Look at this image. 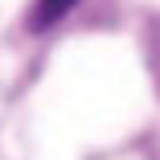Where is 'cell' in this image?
<instances>
[{"instance_id":"6da1fadb","label":"cell","mask_w":160,"mask_h":160,"mask_svg":"<svg viewBox=\"0 0 160 160\" xmlns=\"http://www.w3.org/2000/svg\"><path fill=\"white\" fill-rule=\"evenodd\" d=\"M74 4H78V0H37V8H33V17H29V25H33V29H49L53 21L66 17Z\"/></svg>"}]
</instances>
